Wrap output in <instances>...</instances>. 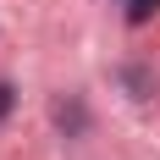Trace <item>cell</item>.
Instances as JSON below:
<instances>
[{
  "mask_svg": "<svg viewBox=\"0 0 160 160\" xmlns=\"http://www.w3.org/2000/svg\"><path fill=\"white\" fill-rule=\"evenodd\" d=\"M122 6H127V17H132V22H149V17L160 11V0H122Z\"/></svg>",
  "mask_w": 160,
  "mask_h": 160,
  "instance_id": "1",
  "label": "cell"
},
{
  "mask_svg": "<svg viewBox=\"0 0 160 160\" xmlns=\"http://www.w3.org/2000/svg\"><path fill=\"white\" fill-rule=\"evenodd\" d=\"M0 116H6V88H0Z\"/></svg>",
  "mask_w": 160,
  "mask_h": 160,
  "instance_id": "2",
  "label": "cell"
}]
</instances>
